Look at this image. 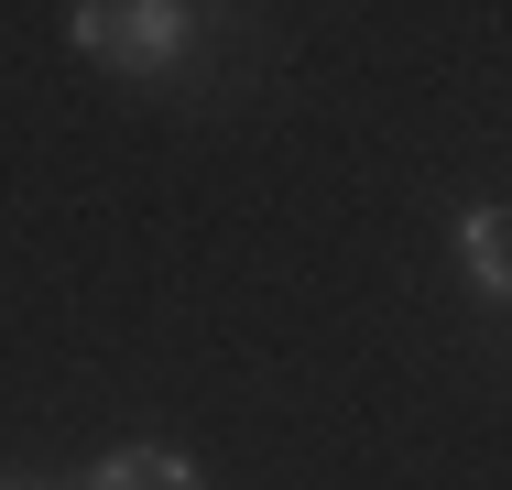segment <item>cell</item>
Here are the masks:
<instances>
[{
  "instance_id": "3",
  "label": "cell",
  "mask_w": 512,
  "mask_h": 490,
  "mask_svg": "<svg viewBox=\"0 0 512 490\" xmlns=\"http://www.w3.org/2000/svg\"><path fill=\"white\" fill-rule=\"evenodd\" d=\"M458 273H469V294L480 305H502L512 294V218L480 196V207H458Z\"/></svg>"
},
{
  "instance_id": "4",
  "label": "cell",
  "mask_w": 512,
  "mask_h": 490,
  "mask_svg": "<svg viewBox=\"0 0 512 490\" xmlns=\"http://www.w3.org/2000/svg\"><path fill=\"white\" fill-rule=\"evenodd\" d=\"M0 490H33V480H0Z\"/></svg>"
},
{
  "instance_id": "1",
  "label": "cell",
  "mask_w": 512,
  "mask_h": 490,
  "mask_svg": "<svg viewBox=\"0 0 512 490\" xmlns=\"http://www.w3.org/2000/svg\"><path fill=\"white\" fill-rule=\"evenodd\" d=\"M66 44L88 55V66H109V77H175L186 55L207 44V11H186V0H77L66 11Z\"/></svg>"
},
{
  "instance_id": "2",
  "label": "cell",
  "mask_w": 512,
  "mask_h": 490,
  "mask_svg": "<svg viewBox=\"0 0 512 490\" xmlns=\"http://www.w3.org/2000/svg\"><path fill=\"white\" fill-rule=\"evenodd\" d=\"M88 490H207V469L186 447H164V436H120V447H99Z\"/></svg>"
}]
</instances>
